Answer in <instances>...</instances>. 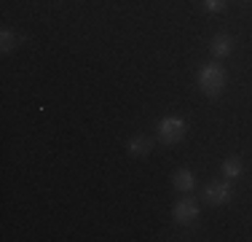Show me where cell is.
<instances>
[{
  "label": "cell",
  "instance_id": "cell-1",
  "mask_svg": "<svg viewBox=\"0 0 252 242\" xmlns=\"http://www.w3.org/2000/svg\"><path fill=\"white\" fill-rule=\"evenodd\" d=\"M199 86H201V92L209 94V97L220 94L223 86H225V70L220 68V65H215V62L204 65L201 73H199Z\"/></svg>",
  "mask_w": 252,
  "mask_h": 242
},
{
  "label": "cell",
  "instance_id": "cell-2",
  "mask_svg": "<svg viewBox=\"0 0 252 242\" xmlns=\"http://www.w3.org/2000/svg\"><path fill=\"white\" fill-rule=\"evenodd\" d=\"M185 129H188L185 119H180V116H166V119L158 124V137H161L164 143H177V140H183Z\"/></svg>",
  "mask_w": 252,
  "mask_h": 242
},
{
  "label": "cell",
  "instance_id": "cell-3",
  "mask_svg": "<svg viewBox=\"0 0 252 242\" xmlns=\"http://www.w3.org/2000/svg\"><path fill=\"white\" fill-rule=\"evenodd\" d=\"M196 215H199V207H196L193 199H180V202L175 204V221L183 223V226H188V223L196 221Z\"/></svg>",
  "mask_w": 252,
  "mask_h": 242
},
{
  "label": "cell",
  "instance_id": "cell-4",
  "mask_svg": "<svg viewBox=\"0 0 252 242\" xmlns=\"http://www.w3.org/2000/svg\"><path fill=\"white\" fill-rule=\"evenodd\" d=\"M231 197H233V191L228 183H209L207 186V202L209 204H225V202H231Z\"/></svg>",
  "mask_w": 252,
  "mask_h": 242
},
{
  "label": "cell",
  "instance_id": "cell-5",
  "mask_svg": "<svg viewBox=\"0 0 252 242\" xmlns=\"http://www.w3.org/2000/svg\"><path fill=\"white\" fill-rule=\"evenodd\" d=\"M233 51V38H228V35H218V38L212 40V54L215 57H228V54Z\"/></svg>",
  "mask_w": 252,
  "mask_h": 242
},
{
  "label": "cell",
  "instance_id": "cell-6",
  "mask_svg": "<svg viewBox=\"0 0 252 242\" xmlns=\"http://www.w3.org/2000/svg\"><path fill=\"white\" fill-rule=\"evenodd\" d=\"M193 186H196V180H193V175H190L188 169H180V172L175 175V189H180L183 194L193 191Z\"/></svg>",
  "mask_w": 252,
  "mask_h": 242
},
{
  "label": "cell",
  "instance_id": "cell-7",
  "mask_svg": "<svg viewBox=\"0 0 252 242\" xmlns=\"http://www.w3.org/2000/svg\"><path fill=\"white\" fill-rule=\"evenodd\" d=\"M129 151H131L134 156H145L148 151H151V140H148V137H142V135L134 137V140L129 143Z\"/></svg>",
  "mask_w": 252,
  "mask_h": 242
},
{
  "label": "cell",
  "instance_id": "cell-8",
  "mask_svg": "<svg viewBox=\"0 0 252 242\" xmlns=\"http://www.w3.org/2000/svg\"><path fill=\"white\" fill-rule=\"evenodd\" d=\"M223 172L228 175V178H239V175H242V161H239L236 156H233V159H225L223 161Z\"/></svg>",
  "mask_w": 252,
  "mask_h": 242
},
{
  "label": "cell",
  "instance_id": "cell-9",
  "mask_svg": "<svg viewBox=\"0 0 252 242\" xmlns=\"http://www.w3.org/2000/svg\"><path fill=\"white\" fill-rule=\"evenodd\" d=\"M0 40H3V43H0V48H3V51H11V48L16 46V35L11 33V30H3V35H0Z\"/></svg>",
  "mask_w": 252,
  "mask_h": 242
},
{
  "label": "cell",
  "instance_id": "cell-10",
  "mask_svg": "<svg viewBox=\"0 0 252 242\" xmlns=\"http://www.w3.org/2000/svg\"><path fill=\"white\" fill-rule=\"evenodd\" d=\"M204 8H207V11H223L225 8V0H204Z\"/></svg>",
  "mask_w": 252,
  "mask_h": 242
}]
</instances>
